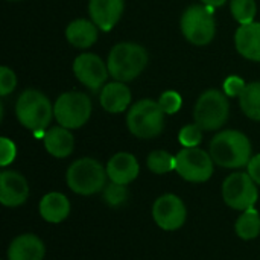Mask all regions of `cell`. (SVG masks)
Listing matches in <instances>:
<instances>
[{
  "label": "cell",
  "mask_w": 260,
  "mask_h": 260,
  "mask_svg": "<svg viewBox=\"0 0 260 260\" xmlns=\"http://www.w3.org/2000/svg\"><path fill=\"white\" fill-rule=\"evenodd\" d=\"M15 155H17L15 143L9 140L8 137H2L0 139V166L6 168L8 165H11L15 160Z\"/></svg>",
  "instance_id": "cell-30"
},
{
  "label": "cell",
  "mask_w": 260,
  "mask_h": 260,
  "mask_svg": "<svg viewBox=\"0 0 260 260\" xmlns=\"http://www.w3.org/2000/svg\"><path fill=\"white\" fill-rule=\"evenodd\" d=\"M29 184L17 171H3L0 174V203L5 207H18L27 201Z\"/></svg>",
  "instance_id": "cell-13"
},
{
  "label": "cell",
  "mask_w": 260,
  "mask_h": 260,
  "mask_svg": "<svg viewBox=\"0 0 260 260\" xmlns=\"http://www.w3.org/2000/svg\"><path fill=\"white\" fill-rule=\"evenodd\" d=\"M73 73L81 84L91 91H99L107 84L108 66L96 53H81L73 61Z\"/></svg>",
  "instance_id": "cell-12"
},
{
  "label": "cell",
  "mask_w": 260,
  "mask_h": 260,
  "mask_svg": "<svg viewBox=\"0 0 260 260\" xmlns=\"http://www.w3.org/2000/svg\"><path fill=\"white\" fill-rule=\"evenodd\" d=\"M203 128L197 123H189L183 126L178 133V142L184 148H197L203 142Z\"/></svg>",
  "instance_id": "cell-27"
},
{
  "label": "cell",
  "mask_w": 260,
  "mask_h": 260,
  "mask_svg": "<svg viewBox=\"0 0 260 260\" xmlns=\"http://www.w3.org/2000/svg\"><path fill=\"white\" fill-rule=\"evenodd\" d=\"M105 169H107V175L111 183L128 186L139 177L140 165L133 154L117 152L108 160Z\"/></svg>",
  "instance_id": "cell-14"
},
{
  "label": "cell",
  "mask_w": 260,
  "mask_h": 260,
  "mask_svg": "<svg viewBox=\"0 0 260 260\" xmlns=\"http://www.w3.org/2000/svg\"><path fill=\"white\" fill-rule=\"evenodd\" d=\"M165 111L152 99H140L129 107L126 125L129 133L137 139H154L163 133Z\"/></svg>",
  "instance_id": "cell-5"
},
{
  "label": "cell",
  "mask_w": 260,
  "mask_h": 260,
  "mask_svg": "<svg viewBox=\"0 0 260 260\" xmlns=\"http://www.w3.org/2000/svg\"><path fill=\"white\" fill-rule=\"evenodd\" d=\"M107 66L110 76L116 81L129 82L148 66L146 49L136 43H119L110 50Z\"/></svg>",
  "instance_id": "cell-2"
},
{
  "label": "cell",
  "mask_w": 260,
  "mask_h": 260,
  "mask_svg": "<svg viewBox=\"0 0 260 260\" xmlns=\"http://www.w3.org/2000/svg\"><path fill=\"white\" fill-rule=\"evenodd\" d=\"M128 197H129V192H128L126 186L117 184V183H110L102 190V198L110 207L123 206L128 201Z\"/></svg>",
  "instance_id": "cell-26"
},
{
  "label": "cell",
  "mask_w": 260,
  "mask_h": 260,
  "mask_svg": "<svg viewBox=\"0 0 260 260\" xmlns=\"http://www.w3.org/2000/svg\"><path fill=\"white\" fill-rule=\"evenodd\" d=\"M247 172L254 180V183L260 186V154H256L251 157L250 163L247 165Z\"/></svg>",
  "instance_id": "cell-32"
},
{
  "label": "cell",
  "mask_w": 260,
  "mask_h": 260,
  "mask_svg": "<svg viewBox=\"0 0 260 260\" xmlns=\"http://www.w3.org/2000/svg\"><path fill=\"white\" fill-rule=\"evenodd\" d=\"M38 210L46 222L61 224L70 215V201L61 192H49L40 200Z\"/></svg>",
  "instance_id": "cell-18"
},
{
  "label": "cell",
  "mask_w": 260,
  "mask_h": 260,
  "mask_svg": "<svg viewBox=\"0 0 260 260\" xmlns=\"http://www.w3.org/2000/svg\"><path fill=\"white\" fill-rule=\"evenodd\" d=\"M235 44L244 58L260 62V23L241 24L235 34Z\"/></svg>",
  "instance_id": "cell-17"
},
{
  "label": "cell",
  "mask_w": 260,
  "mask_h": 260,
  "mask_svg": "<svg viewBox=\"0 0 260 260\" xmlns=\"http://www.w3.org/2000/svg\"><path fill=\"white\" fill-rule=\"evenodd\" d=\"M230 11L235 20L241 24L253 23L257 14L256 0H232Z\"/></svg>",
  "instance_id": "cell-25"
},
{
  "label": "cell",
  "mask_w": 260,
  "mask_h": 260,
  "mask_svg": "<svg viewBox=\"0 0 260 260\" xmlns=\"http://www.w3.org/2000/svg\"><path fill=\"white\" fill-rule=\"evenodd\" d=\"M181 32L195 46L209 44L216 34L213 8L207 5H192L181 17Z\"/></svg>",
  "instance_id": "cell-7"
},
{
  "label": "cell",
  "mask_w": 260,
  "mask_h": 260,
  "mask_svg": "<svg viewBox=\"0 0 260 260\" xmlns=\"http://www.w3.org/2000/svg\"><path fill=\"white\" fill-rule=\"evenodd\" d=\"M9 2H18V0H9Z\"/></svg>",
  "instance_id": "cell-34"
},
{
  "label": "cell",
  "mask_w": 260,
  "mask_h": 260,
  "mask_svg": "<svg viewBox=\"0 0 260 260\" xmlns=\"http://www.w3.org/2000/svg\"><path fill=\"white\" fill-rule=\"evenodd\" d=\"M107 169L91 157H84L73 161L66 174L69 189L82 197H90L104 190L107 186Z\"/></svg>",
  "instance_id": "cell-3"
},
{
  "label": "cell",
  "mask_w": 260,
  "mask_h": 260,
  "mask_svg": "<svg viewBox=\"0 0 260 260\" xmlns=\"http://www.w3.org/2000/svg\"><path fill=\"white\" fill-rule=\"evenodd\" d=\"M123 0H90L88 12L93 23L104 32L111 30L122 17Z\"/></svg>",
  "instance_id": "cell-15"
},
{
  "label": "cell",
  "mask_w": 260,
  "mask_h": 260,
  "mask_svg": "<svg viewBox=\"0 0 260 260\" xmlns=\"http://www.w3.org/2000/svg\"><path fill=\"white\" fill-rule=\"evenodd\" d=\"M245 87H247L245 81L239 76H229L224 81V93L229 98H239Z\"/></svg>",
  "instance_id": "cell-31"
},
{
  "label": "cell",
  "mask_w": 260,
  "mask_h": 260,
  "mask_svg": "<svg viewBox=\"0 0 260 260\" xmlns=\"http://www.w3.org/2000/svg\"><path fill=\"white\" fill-rule=\"evenodd\" d=\"M91 110L90 98L81 91L62 93L53 104V116L56 122L67 129L84 126L91 116Z\"/></svg>",
  "instance_id": "cell-8"
},
{
  "label": "cell",
  "mask_w": 260,
  "mask_h": 260,
  "mask_svg": "<svg viewBox=\"0 0 260 260\" xmlns=\"http://www.w3.org/2000/svg\"><path fill=\"white\" fill-rule=\"evenodd\" d=\"M46 247L43 241L32 233H24L12 239L8 247V260H43Z\"/></svg>",
  "instance_id": "cell-16"
},
{
  "label": "cell",
  "mask_w": 260,
  "mask_h": 260,
  "mask_svg": "<svg viewBox=\"0 0 260 260\" xmlns=\"http://www.w3.org/2000/svg\"><path fill=\"white\" fill-rule=\"evenodd\" d=\"M222 200L233 210H248L259 200L257 184L248 172H235L222 183Z\"/></svg>",
  "instance_id": "cell-10"
},
{
  "label": "cell",
  "mask_w": 260,
  "mask_h": 260,
  "mask_svg": "<svg viewBox=\"0 0 260 260\" xmlns=\"http://www.w3.org/2000/svg\"><path fill=\"white\" fill-rule=\"evenodd\" d=\"M101 105L108 113H122L131 104V90L125 85V82L114 81L104 85L101 90Z\"/></svg>",
  "instance_id": "cell-19"
},
{
  "label": "cell",
  "mask_w": 260,
  "mask_h": 260,
  "mask_svg": "<svg viewBox=\"0 0 260 260\" xmlns=\"http://www.w3.org/2000/svg\"><path fill=\"white\" fill-rule=\"evenodd\" d=\"M152 218L158 229L165 232H175L184 225L187 219V209L180 197L165 193L154 201Z\"/></svg>",
  "instance_id": "cell-11"
},
{
  "label": "cell",
  "mask_w": 260,
  "mask_h": 260,
  "mask_svg": "<svg viewBox=\"0 0 260 260\" xmlns=\"http://www.w3.org/2000/svg\"><path fill=\"white\" fill-rule=\"evenodd\" d=\"M239 105L248 119L260 122V82L247 84L239 96Z\"/></svg>",
  "instance_id": "cell-23"
},
{
  "label": "cell",
  "mask_w": 260,
  "mask_h": 260,
  "mask_svg": "<svg viewBox=\"0 0 260 260\" xmlns=\"http://www.w3.org/2000/svg\"><path fill=\"white\" fill-rule=\"evenodd\" d=\"M209 152L215 165L225 169L244 168L253 157L250 139L236 129H225L216 134L210 142Z\"/></svg>",
  "instance_id": "cell-1"
},
{
  "label": "cell",
  "mask_w": 260,
  "mask_h": 260,
  "mask_svg": "<svg viewBox=\"0 0 260 260\" xmlns=\"http://www.w3.org/2000/svg\"><path fill=\"white\" fill-rule=\"evenodd\" d=\"M235 232L238 238L242 241H253L260 235V215L257 209L251 207L248 210H244L241 216L236 219Z\"/></svg>",
  "instance_id": "cell-22"
},
{
  "label": "cell",
  "mask_w": 260,
  "mask_h": 260,
  "mask_svg": "<svg viewBox=\"0 0 260 260\" xmlns=\"http://www.w3.org/2000/svg\"><path fill=\"white\" fill-rule=\"evenodd\" d=\"M158 104L166 114H175L180 111V108L183 105V98L180 96V93L169 90V91H165L158 98Z\"/></svg>",
  "instance_id": "cell-28"
},
{
  "label": "cell",
  "mask_w": 260,
  "mask_h": 260,
  "mask_svg": "<svg viewBox=\"0 0 260 260\" xmlns=\"http://www.w3.org/2000/svg\"><path fill=\"white\" fill-rule=\"evenodd\" d=\"M98 29L99 27L93 23V20L78 18L69 23L66 29V38L72 46L78 49H87L98 41Z\"/></svg>",
  "instance_id": "cell-21"
},
{
  "label": "cell",
  "mask_w": 260,
  "mask_h": 260,
  "mask_svg": "<svg viewBox=\"0 0 260 260\" xmlns=\"http://www.w3.org/2000/svg\"><path fill=\"white\" fill-rule=\"evenodd\" d=\"M146 166L152 174L163 175V174H168L171 171H175V157L171 155L168 151L157 149L148 155Z\"/></svg>",
  "instance_id": "cell-24"
},
{
  "label": "cell",
  "mask_w": 260,
  "mask_h": 260,
  "mask_svg": "<svg viewBox=\"0 0 260 260\" xmlns=\"http://www.w3.org/2000/svg\"><path fill=\"white\" fill-rule=\"evenodd\" d=\"M44 149L55 158H66L75 149V137L70 129L64 126H53L46 131L43 137Z\"/></svg>",
  "instance_id": "cell-20"
},
{
  "label": "cell",
  "mask_w": 260,
  "mask_h": 260,
  "mask_svg": "<svg viewBox=\"0 0 260 260\" xmlns=\"http://www.w3.org/2000/svg\"><path fill=\"white\" fill-rule=\"evenodd\" d=\"M204 5L207 6H212V8H218V6H222L227 0H201Z\"/></svg>",
  "instance_id": "cell-33"
},
{
  "label": "cell",
  "mask_w": 260,
  "mask_h": 260,
  "mask_svg": "<svg viewBox=\"0 0 260 260\" xmlns=\"http://www.w3.org/2000/svg\"><path fill=\"white\" fill-rule=\"evenodd\" d=\"M213 158L201 148H183L175 155V172L189 183H206L213 175Z\"/></svg>",
  "instance_id": "cell-9"
},
{
  "label": "cell",
  "mask_w": 260,
  "mask_h": 260,
  "mask_svg": "<svg viewBox=\"0 0 260 260\" xmlns=\"http://www.w3.org/2000/svg\"><path fill=\"white\" fill-rule=\"evenodd\" d=\"M230 116L229 96L216 88L204 91L193 108V120L204 131H216L222 128Z\"/></svg>",
  "instance_id": "cell-6"
},
{
  "label": "cell",
  "mask_w": 260,
  "mask_h": 260,
  "mask_svg": "<svg viewBox=\"0 0 260 260\" xmlns=\"http://www.w3.org/2000/svg\"><path fill=\"white\" fill-rule=\"evenodd\" d=\"M15 116L18 122L30 131H44L52 122L53 105L49 98L38 90H24L15 104Z\"/></svg>",
  "instance_id": "cell-4"
},
{
  "label": "cell",
  "mask_w": 260,
  "mask_h": 260,
  "mask_svg": "<svg viewBox=\"0 0 260 260\" xmlns=\"http://www.w3.org/2000/svg\"><path fill=\"white\" fill-rule=\"evenodd\" d=\"M17 87V78H15V73L3 66L0 67V94L2 96H8L9 93H12Z\"/></svg>",
  "instance_id": "cell-29"
}]
</instances>
